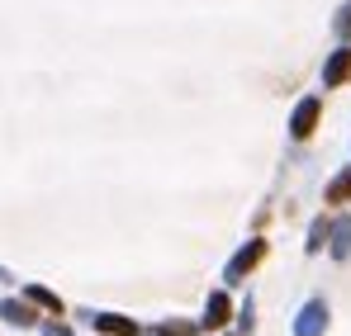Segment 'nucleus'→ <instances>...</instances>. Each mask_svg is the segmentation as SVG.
<instances>
[{"mask_svg": "<svg viewBox=\"0 0 351 336\" xmlns=\"http://www.w3.org/2000/svg\"><path fill=\"white\" fill-rule=\"evenodd\" d=\"M313 118H318V100H308V105H304V109L294 114V133H299V138H304V133H308V128H313Z\"/></svg>", "mask_w": 351, "mask_h": 336, "instance_id": "f257e3e1", "label": "nucleus"}, {"mask_svg": "<svg viewBox=\"0 0 351 336\" xmlns=\"http://www.w3.org/2000/svg\"><path fill=\"white\" fill-rule=\"evenodd\" d=\"M100 332H114V336H133L138 327L133 322H123V318H100Z\"/></svg>", "mask_w": 351, "mask_h": 336, "instance_id": "f03ea898", "label": "nucleus"}, {"mask_svg": "<svg viewBox=\"0 0 351 336\" xmlns=\"http://www.w3.org/2000/svg\"><path fill=\"white\" fill-rule=\"evenodd\" d=\"M347 71H351V53H347V57H337V62L328 66V81H342Z\"/></svg>", "mask_w": 351, "mask_h": 336, "instance_id": "7ed1b4c3", "label": "nucleus"}, {"mask_svg": "<svg viewBox=\"0 0 351 336\" xmlns=\"http://www.w3.org/2000/svg\"><path fill=\"white\" fill-rule=\"evenodd\" d=\"M29 298H34V303H43V308H53V313H62V303L53 298V294H43V289H29Z\"/></svg>", "mask_w": 351, "mask_h": 336, "instance_id": "20e7f679", "label": "nucleus"}, {"mask_svg": "<svg viewBox=\"0 0 351 336\" xmlns=\"http://www.w3.org/2000/svg\"><path fill=\"white\" fill-rule=\"evenodd\" d=\"M223 318H228V303H223V298H214V303H209V322H214V327H219V322H223Z\"/></svg>", "mask_w": 351, "mask_h": 336, "instance_id": "39448f33", "label": "nucleus"}, {"mask_svg": "<svg viewBox=\"0 0 351 336\" xmlns=\"http://www.w3.org/2000/svg\"><path fill=\"white\" fill-rule=\"evenodd\" d=\"M162 336H195V327H162Z\"/></svg>", "mask_w": 351, "mask_h": 336, "instance_id": "423d86ee", "label": "nucleus"}, {"mask_svg": "<svg viewBox=\"0 0 351 336\" xmlns=\"http://www.w3.org/2000/svg\"><path fill=\"white\" fill-rule=\"evenodd\" d=\"M48 336H66V332H62V327H53V332H48Z\"/></svg>", "mask_w": 351, "mask_h": 336, "instance_id": "0eeeda50", "label": "nucleus"}]
</instances>
